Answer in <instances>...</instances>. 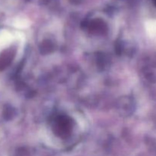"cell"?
<instances>
[{
    "instance_id": "cell-1",
    "label": "cell",
    "mask_w": 156,
    "mask_h": 156,
    "mask_svg": "<svg viewBox=\"0 0 156 156\" xmlns=\"http://www.w3.org/2000/svg\"><path fill=\"white\" fill-rule=\"evenodd\" d=\"M15 39V35L8 30L0 31V52L9 47Z\"/></svg>"
},
{
    "instance_id": "cell-2",
    "label": "cell",
    "mask_w": 156,
    "mask_h": 156,
    "mask_svg": "<svg viewBox=\"0 0 156 156\" xmlns=\"http://www.w3.org/2000/svg\"><path fill=\"white\" fill-rule=\"evenodd\" d=\"M155 2H156V0H155Z\"/></svg>"
}]
</instances>
